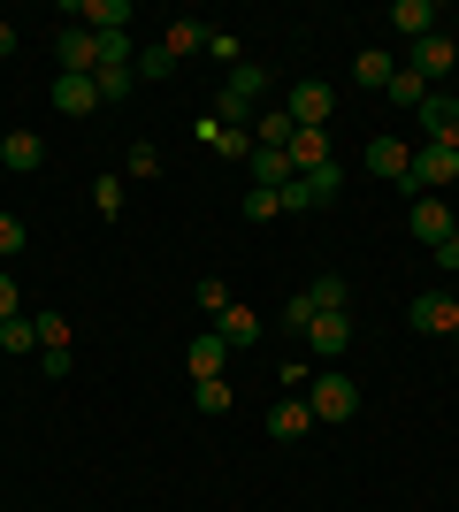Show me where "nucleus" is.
I'll list each match as a JSON object with an SVG mask.
<instances>
[{
	"label": "nucleus",
	"instance_id": "43",
	"mask_svg": "<svg viewBox=\"0 0 459 512\" xmlns=\"http://www.w3.org/2000/svg\"><path fill=\"white\" fill-rule=\"evenodd\" d=\"M452 184H459V176H452Z\"/></svg>",
	"mask_w": 459,
	"mask_h": 512
},
{
	"label": "nucleus",
	"instance_id": "9",
	"mask_svg": "<svg viewBox=\"0 0 459 512\" xmlns=\"http://www.w3.org/2000/svg\"><path fill=\"white\" fill-rule=\"evenodd\" d=\"M329 107H337V92L306 77V85H291V107H284V115H291V130H322V123H329Z\"/></svg>",
	"mask_w": 459,
	"mask_h": 512
},
{
	"label": "nucleus",
	"instance_id": "24",
	"mask_svg": "<svg viewBox=\"0 0 459 512\" xmlns=\"http://www.w3.org/2000/svg\"><path fill=\"white\" fill-rule=\"evenodd\" d=\"M352 77H360V85H368V92H391L398 62H391V54H375V46H368V54H352Z\"/></svg>",
	"mask_w": 459,
	"mask_h": 512
},
{
	"label": "nucleus",
	"instance_id": "26",
	"mask_svg": "<svg viewBox=\"0 0 459 512\" xmlns=\"http://www.w3.org/2000/svg\"><path fill=\"white\" fill-rule=\"evenodd\" d=\"M0 352H39V321H31V314L0 321Z\"/></svg>",
	"mask_w": 459,
	"mask_h": 512
},
{
	"label": "nucleus",
	"instance_id": "2",
	"mask_svg": "<svg viewBox=\"0 0 459 512\" xmlns=\"http://www.w3.org/2000/svg\"><path fill=\"white\" fill-rule=\"evenodd\" d=\"M306 413H314V421H352V413H360V390H352L337 367H322V375L306 383Z\"/></svg>",
	"mask_w": 459,
	"mask_h": 512
},
{
	"label": "nucleus",
	"instance_id": "7",
	"mask_svg": "<svg viewBox=\"0 0 459 512\" xmlns=\"http://www.w3.org/2000/svg\"><path fill=\"white\" fill-rule=\"evenodd\" d=\"M414 115H421V130H429V146H452L459 153V100H452V92H429Z\"/></svg>",
	"mask_w": 459,
	"mask_h": 512
},
{
	"label": "nucleus",
	"instance_id": "20",
	"mask_svg": "<svg viewBox=\"0 0 459 512\" xmlns=\"http://www.w3.org/2000/svg\"><path fill=\"white\" fill-rule=\"evenodd\" d=\"M207 31H215V23H169V39H161V54H169V62H184V54H207Z\"/></svg>",
	"mask_w": 459,
	"mask_h": 512
},
{
	"label": "nucleus",
	"instance_id": "40",
	"mask_svg": "<svg viewBox=\"0 0 459 512\" xmlns=\"http://www.w3.org/2000/svg\"><path fill=\"white\" fill-rule=\"evenodd\" d=\"M23 306H16V276H8V268H0V321H16Z\"/></svg>",
	"mask_w": 459,
	"mask_h": 512
},
{
	"label": "nucleus",
	"instance_id": "10",
	"mask_svg": "<svg viewBox=\"0 0 459 512\" xmlns=\"http://www.w3.org/2000/svg\"><path fill=\"white\" fill-rule=\"evenodd\" d=\"M406 169H414V146H406V138H368V176H383V184L406 192Z\"/></svg>",
	"mask_w": 459,
	"mask_h": 512
},
{
	"label": "nucleus",
	"instance_id": "15",
	"mask_svg": "<svg viewBox=\"0 0 459 512\" xmlns=\"http://www.w3.org/2000/svg\"><path fill=\"white\" fill-rule=\"evenodd\" d=\"M215 337L230 344V352H245V344L261 337V314H253V306H238V299H230V306H222V314H215Z\"/></svg>",
	"mask_w": 459,
	"mask_h": 512
},
{
	"label": "nucleus",
	"instance_id": "18",
	"mask_svg": "<svg viewBox=\"0 0 459 512\" xmlns=\"http://www.w3.org/2000/svg\"><path fill=\"white\" fill-rule=\"evenodd\" d=\"M306 299H314V314H352V283L329 268V276H314L306 283Z\"/></svg>",
	"mask_w": 459,
	"mask_h": 512
},
{
	"label": "nucleus",
	"instance_id": "22",
	"mask_svg": "<svg viewBox=\"0 0 459 512\" xmlns=\"http://www.w3.org/2000/svg\"><path fill=\"white\" fill-rule=\"evenodd\" d=\"M92 85H100V100H131V92H138V69L131 62H100V69H92Z\"/></svg>",
	"mask_w": 459,
	"mask_h": 512
},
{
	"label": "nucleus",
	"instance_id": "4",
	"mask_svg": "<svg viewBox=\"0 0 459 512\" xmlns=\"http://www.w3.org/2000/svg\"><path fill=\"white\" fill-rule=\"evenodd\" d=\"M406 69H414L421 85L437 92V85H444V77H452V69H459V46H452V39H444V31H429V39H414V54H406Z\"/></svg>",
	"mask_w": 459,
	"mask_h": 512
},
{
	"label": "nucleus",
	"instance_id": "41",
	"mask_svg": "<svg viewBox=\"0 0 459 512\" xmlns=\"http://www.w3.org/2000/svg\"><path fill=\"white\" fill-rule=\"evenodd\" d=\"M437 268H459V222H452V237L437 245Z\"/></svg>",
	"mask_w": 459,
	"mask_h": 512
},
{
	"label": "nucleus",
	"instance_id": "30",
	"mask_svg": "<svg viewBox=\"0 0 459 512\" xmlns=\"http://www.w3.org/2000/svg\"><path fill=\"white\" fill-rule=\"evenodd\" d=\"M39 321V352H69V321L62 314H31Z\"/></svg>",
	"mask_w": 459,
	"mask_h": 512
},
{
	"label": "nucleus",
	"instance_id": "34",
	"mask_svg": "<svg viewBox=\"0 0 459 512\" xmlns=\"http://www.w3.org/2000/svg\"><path fill=\"white\" fill-rule=\"evenodd\" d=\"M276 214H284L276 192H245V222H276Z\"/></svg>",
	"mask_w": 459,
	"mask_h": 512
},
{
	"label": "nucleus",
	"instance_id": "27",
	"mask_svg": "<svg viewBox=\"0 0 459 512\" xmlns=\"http://www.w3.org/2000/svg\"><path fill=\"white\" fill-rule=\"evenodd\" d=\"M192 406H199V413H230V375H207V383H192Z\"/></svg>",
	"mask_w": 459,
	"mask_h": 512
},
{
	"label": "nucleus",
	"instance_id": "13",
	"mask_svg": "<svg viewBox=\"0 0 459 512\" xmlns=\"http://www.w3.org/2000/svg\"><path fill=\"white\" fill-rule=\"evenodd\" d=\"M0 161H8L16 176L46 169V138H39V130H8V138H0Z\"/></svg>",
	"mask_w": 459,
	"mask_h": 512
},
{
	"label": "nucleus",
	"instance_id": "17",
	"mask_svg": "<svg viewBox=\"0 0 459 512\" xmlns=\"http://www.w3.org/2000/svg\"><path fill=\"white\" fill-rule=\"evenodd\" d=\"M391 31L429 39V31H437V0H391Z\"/></svg>",
	"mask_w": 459,
	"mask_h": 512
},
{
	"label": "nucleus",
	"instance_id": "32",
	"mask_svg": "<svg viewBox=\"0 0 459 512\" xmlns=\"http://www.w3.org/2000/svg\"><path fill=\"white\" fill-rule=\"evenodd\" d=\"M215 153H222V161H253V130H222Z\"/></svg>",
	"mask_w": 459,
	"mask_h": 512
},
{
	"label": "nucleus",
	"instance_id": "11",
	"mask_svg": "<svg viewBox=\"0 0 459 512\" xmlns=\"http://www.w3.org/2000/svg\"><path fill=\"white\" fill-rule=\"evenodd\" d=\"M345 344H352V314H314V329H306L314 360H345Z\"/></svg>",
	"mask_w": 459,
	"mask_h": 512
},
{
	"label": "nucleus",
	"instance_id": "6",
	"mask_svg": "<svg viewBox=\"0 0 459 512\" xmlns=\"http://www.w3.org/2000/svg\"><path fill=\"white\" fill-rule=\"evenodd\" d=\"M54 54H62V77H92V69H100V31L69 23L62 39H54Z\"/></svg>",
	"mask_w": 459,
	"mask_h": 512
},
{
	"label": "nucleus",
	"instance_id": "8",
	"mask_svg": "<svg viewBox=\"0 0 459 512\" xmlns=\"http://www.w3.org/2000/svg\"><path fill=\"white\" fill-rule=\"evenodd\" d=\"M414 329L421 337H459V299L452 291H421L414 299Z\"/></svg>",
	"mask_w": 459,
	"mask_h": 512
},
{
	"label": "nucleus",
	"instance_id": "28",
	"mask_svg": "<svg viewBox=\"0 0 459 512\" xmlns=\"http://www.w3.org/2000/svg\"><path fill=\"white\" fill-rule=\"evenodd\" d=\"M383 100H398V107H421V100H429V85H421L414 69L398 62V77H391V92H383Z\"/></svg>",
	"mask_w": 459,
	"mask_h": 512
},
{
	"label": "nucleus",
	"instance_id": "39",
	"mask_svg": "<svg viewBox=\"0 0 459 512\" xmlns=\"http://www.w3.org/2000/svg\"><path fill=\"white\" fill-rule=\"evenodd\" d=\"M306 383H314V367H306V360H284V390H291V398H299Z\"/></svg>",
	"mask_w": 459,
	"mask_h": 512
},
{
	"label": "nucleus",
	"instance_id": "25",
	"mask_svg": "<svg viewBox=\"0 0 459 512\" xmlns=\"http://www.w3.org/2000/svg\"><path fill=\"white\" fill-rule=\"evenodd\" d=\"M253 146H276V153L291 146V115H284V107H268V115H253Z\"/></svg>",
	"mask_w": 459,
	"mask_h": 512
},
{
	"label": "nucleus",
	"instance_id": "35",
	"mask_svg": "<svg viewBox=\"0 0 459 512\" xmlns=\"http://www.w3.org/2000/svg\"><path fill=\"white\" fill-rule=\"evenodd\" d=\"M192 299L207 306V314H222V306H230V283H222V276H199V291H192Z\"/></svg>",
	"mask_w": 459,
	"mask_h": 512
},
{
	"label": "nucleus",
	"instance_id": "36",
	"mask_svg": "<svg viewBox=\"0 0 459 512\" xmlns=\"http://www.w3.org/2000/svg\"><path fill=\"white\" fill-rule=\"evenodd\" d=\"M123 169H131V176H161V153H153L146 138H138V146H131V161H123Z\"/></svg>",
	"mask_w": 459,
	"mask_h": 512
},
{
	"label": "nucleus",
	"instance_id": "44",
	"mask_svg": "<svg viewBox=\"0 0 459 512\" xmlns=\"http://www.w3.org/2000/svg\"><path fill=\"white\" fill-rule=\"evenodd\" d=\"M452 299H459V291H452Z\"/></svg>",
	"mask_w": 459,
	"mask_h": 512
},
{
	"label": "nucleus",
	"instance_id": "38",
	"mask_svg": "<svg viewBox=\"0 0 459 512\" xmlns=\"http://www.w3.org/2000/svg\"><path fill=\"white\" fill-rule=\"evenodd\" d=\"M284 321H291V329H314V299H306V291H291V306H284Z\"/></svg>",
	"mask_w": 459,
	"mask_h": 512
},
{
	"label": "nucleus",
	"instance_id": "3",
	"mask_svg": "<svg viewBox=\"0 0 459 512\" xmlns=\"http://www.w3.org/2000/svg\"><path fill=\"white\" fill-rule=\"evenodd\" d=\"M452 176H459V153H452V146H414L406 199H421V192H452Z\"/></svg>",
	"mask_w": 459,
	"mask_h": 512
},
{
	"label": "nucleus",
	"instance_id": "29",
	"mask_svg": "<svg viewBox=\"0 0 459 512\" xmlns=\"http://www.w3.org/2000/svg\"><path fill=\"white\" fill-rule=\"evenodd\" d=\"M92 207L115 222V214H123V176H92Z\"/></svg>",
	"mask_w": 459,
	"mask_h": 512
},
{
	"label": "nucleus",
	"instance_id": "5",
	"mask_svg": "<svg viewBox=\"0 0 459 512\" xmlns=\"http://www.w3.org/2000/svg\"><path fill=\"white\" fill-rule=\"evenodd\" d=\"M452 222H459V207H452L444 192H421V199H414V237L429 245V253H437L444 237H452Z\"/></svg>",
	"mask_w": 459,
	"mask_h": 512
},
{
	"label": "nucleus",
	"instance_id": "42",
	"mask_svg": "<svg viewBox=\"0 0 459 512\" xmlns=\"http://www.w3.org/2000/svg\"><path fill=\"white\" fill-rule=\"evenodd\" d=\"M8 54H16V23H0V62H8Z\"/></svg>",
	"mask_w": 459,
	"mask_h": 512
},
{
	"label": "nucleus",
	"instance_id": "19",
	"mask_svg": "<svg viewBox=\"0 0 459 512\" xmlns=\"http://www.w3.org/2000/svg\"><path fill=\"white\" fill-rule=\"evenodd\" d=\"M306 428H314V413H306V398H284V406L268 413V436H276V444H299Z\"/></svg>",
	"mask_w": 459,
	"mask_h": 512
},
{
	"label": "nucleus",
	"instance_id": "33",
	"mask_svg": "<svg viewBox=\"0 0 459 512\" xmlns=\"http://www.w3.org/2000/svg\"><path fill=\"white\" fill-rule=\"evenodd\" d=\"M131 69H138V85H146V77H169L176 62H169V54H161V46H138V62H131Z\"/></svg>",
	"mask_w": 459,
	"mask_h": 512
},
{
	"label": "nucleus",
	"instance_id": "12",
	"mask_svg": "<svg viewBox=\"0 0 459 512\" xmlns=\"http://www.w3.org/2000/svg\"><path fill=\"white\" fill-rule=\"evenodd\" d=\"M245 176H253V192H284L291 176V153H276V146H253V161H245Z\"/></svg>",
	"mask_w": 459,
	"mask_h": 512
},
{
	"label": "nucleus",
	"instance_id": "37",
	"mask_svg": "<svg viewBox=\"0 0 459 512\" xmlns=\"http://www.w3.org/2000/svg\"><path fill=\"white\" fill-rule=\"evenodd\" d=\"M207 54H215L222 69H238V39H230V31H207Z\"/></svg>",
	"mask_w": 459,
	"mask_h": 512
},
{
	"label": "nucleus",
	"instance_id": "23",
	"mask_svg": "<svg viewBox=\"0 0 459 512\" xmlns=\"http://www.w3.org/2000/svg\"><path fill=\"white\" fill-rule=\"evenodd\" d=\"M85 31H100V39H108V31H123V23H131V0H85Z\"/></svg>",
	"mask_w": 459,
	"mask_h": 512
},
{
	"label": "nucleus",
	"instance_id": "21",
	"mask_svg": "<svg viewBox=\"0 0 459 512\" xmlns=\"http://www.w3.org/2000/svg\"><path fill=\"white\" fill-rule=\"evenodd\" d=\"M284 153H291V169H299V176H306V169H322V161H329V130H291V146H284Z\"/></svg>",
	"mask_w": 459,
	"mask_h": 512
},
{
	"label": "nucleus",
	"instance_id": "16",
	"mask_svg": "<svg viewBox=\"0 0 459 512\" xmlns=\"http://www.w3.org/2000/svg\"><path fill=\"white\" fill-rule=\"evenodd\" d=\"M54 107H62L69 123H85L92 107H100V85L92 77H54Z\"/></svg>",
	"mask_w": 459,
	"mask_h": 512
},
{
	"label": "nucleus",
	"instance_id": "31",
	"mask_svg": "<svg viewBox=\"0 0 459 512\" xmlns=\"http://www.w3.org/2000/svg\"><path fill=\"white\" fill-rule=\"evenodd\" d=\"M23 245H31V230H23V214H0V260H16Z\"/></svg>",
	"mask_w": 459,
	"mask_h": 512
},
{
	"label": "nucleus",
	"instance_id": "14",
	"mask_svg": "<svg viewBox=\"0 0 459 512\" xmlns=\"http://www.w3.org/2000/svg\"><path fill=\"white\" fill-rule=\"evenodd\" d=\"M222 360H230V344H222L215 329H199V337L184 344V367H192V383H207V375H222Z\"/></svg>",
	"mask_w": 459,
	"mask_h": 512
},
{
	"label": "nucleus",
	"instance_id": "1",
	"mask_svg": "<svg viewBox=\"0 0 459 512\" xmlns=\"http://www.w3.org/2000/svg\"><path fill=\"white\" fill-rule=\"evenodd\" d=\"M261 92H268V69L238 62V69H230V85H222V100H215V123H222V130H253V107H261Z\"/></svg>",
	"mask_w": 459,
	"mask_h": 512
}]
</instances>
